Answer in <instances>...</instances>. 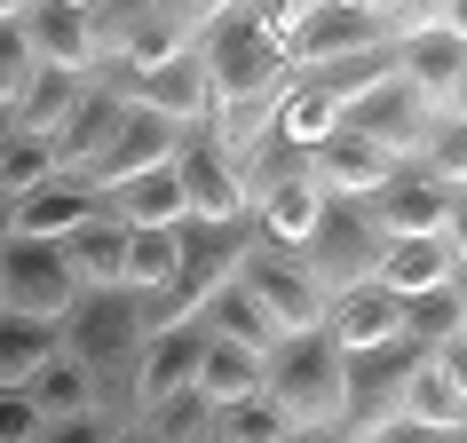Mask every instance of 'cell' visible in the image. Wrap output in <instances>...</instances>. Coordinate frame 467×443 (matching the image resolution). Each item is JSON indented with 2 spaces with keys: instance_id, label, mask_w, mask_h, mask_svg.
<instances>
[{
  "instance_id": "cell-18",
  "label": "cell",
  "mask_w": 467,
  "mask_h": 443,
  "mask_svg": "<svg viewBox=\"0 0 467 443\" xmlns=\"http://www.w3.org/2000/svg\"><path fill=\"white\" fill-rule=\"evenodd\" d=\"M198 356H206V325H167V333H150L143 348H135V419L150 412V404H167V396L191 388Z\"/></svg>"
},
{
  "instance_id": "cell-40",
  "label": "cell",
  "mask_w": 467,
  "mask_h": 443,
  "mask_svg": "<svg viewBox=\"0 0 467 443\" xmlns=\"http://www.w3.org/2000/svg\"><path fill=\"white\" fill-rule=\"evenodd\" d=\"M111 443H150V436H143V428H119V436H111Z\"/></svg>"
},
{
  "instance_id": "cell-16",
  "label": "cell",
  "mask_w": 467,
  "mask_h": 443,
  "mask_svg": "<svg viewBox=\"0 0 467 443\" xmlns=\"http://www.w3.org/2000/svg\"><path fill=\"white\" fill-rule=\"evenodd\" d=\"M119 119H127V72H96V79H79V103L64 111V127L48 135L56 174H79L103 143H111V135H119Z\"/></svg>"
},
{
  "instance_id": "cell-33",
  "label": "cell",
  "mask_w": 467,
  "mask_h": 443,
  "mask_svg": "<svg viewBox=\"0 0 467 443\" xmlns=\"http://www.w3.org/2000/svg\"><path fill=\"white\" fill-rule=\"evenodd\" d=\"M40 182H56V150L32 143V135H8V143H0V198L16 206V198H32Z\"/></svg>"
},
{
  "instance_id": "cell-24",
  "label": "cell",
  "mask_w": 467,
  "mask_h": 443,
  "mask_svg": "<svg viewBox=\"0 0 467 443\" xmlns=\"http://www.w3.org/2000/svg\"><path fill=\"white\" fill-rule=\"evenodd\" d=\"M396 341L420 348V356L443 341H467V285H436V294L396 301Z\"/></svg>"
},
{
  "instance_id": "cell-14",
  "label": "cell",
  "mask_w": 467,
  "mask_h": 443,
  "mask_svg": "<svg viewBox=\"0 0 467 443\" xmlns=\"http://www.w3.org/2000/svg\"><path fill=\"white\" fill-rule=\"evenodd\" d=\"M396 419H412V428H443V436H467V341H443V348H428V356H412Z\"/></svg>"
},
{
  "instance_id": "cell-6",
  "label": "cell",
  "mask_w": 467,
  "mask_h": 443,
  "mask_svg": "<svg viewBox=\"0 0 467 443\" xmlns=\"http://www.w3.org/2000/svg\"><path fill=\"white\" fill-rule=\"evenodd\" d=\"M254 246H262V238H254V214L246 222H182V230H174V285L167 294L198 317V309L238 277V262H246Z\"/></svg>"
},
{
  "instance_id": "cell-43",
  "label": "cell",
  "mask_w": 467,
  "mask_h": 443,
  "mask_svg": "<svg viewBox=\"0 0 467 443\" xmlns=\"http://www.w3.org/2000/svg\"><path fill=\"white\" fill-rule=\"evenodd\" d=\"M294 443H333V436H294Z\"/></svg>"
},
{
  "instance_id": "cell-30",
  "label": "cell",
  "mask_w": 467,
  "mask_h": 443,
  "mask_svg": "<svg viewBox=\"0 0 467 443\" xmlns=\"http://www.w3.org/2000/svg\"><path fill=\"white\" fill-rule=\"evenodd\" d=\"M56 356V325H25V317H0V388H25L32 372Z\"/></svg>"
},
{
  "instance_id": "cell-42",
  "label": "cell",
  "mask_w": 467,
  "mask_h": 443,
  "mask_svg": "<svg viewBox=\"0 0 467 443\" xmlns=\"http://www.w3.org/2000/svg\"><path fill=\"white\" fill-rule=\"evenodd\" d=\"M8 135H16V119H8V111H0V143H8Z\"/></svg>"
},
{
  "instance_id": "cell-38",
  "label": "cell",
  "mask_w": 467,
  "mask_h": 443,
  "mask_svg": "<svg viewBox=\"0 0 467 443\" xmlns=\"http://www.w3.org/2000/svg\"><path fill=\"white\" fill-rule=\"evenodd\" d=\"M119 428H103V419H48L40 428V443H111Z\"/></svg>"
},
{
  "instance_id": "cell-36",
  "label": "cell",
  "mask_w": 467,
  "mask_h": 443,
  "mask_svg": "<svg viewBox=\"0 0 467 443\" xmlns=\"http://www.w3.org/2000/svg\"><path fill=\"white\" fill-rule=\"evenodd\" d=\"M32 72H40V64H32L25 32H16V8H0V111L25 96V79H32Z\"/></svg>"
},
{
  "instance_id": "cell-23",
  "label": "cell",
  "mask_w": 467,
  "mask_h": 443,
  "mask_svg": "<svg viewBox=\"0 0 467 443\" xmlns=\"http://www.w3.org/2000/svg\"><path fill=\"white\" fill-rule=\"evenodd\" d=\"M325 341L341 348V356H357V348H389L396 341V294H380V285H348V294L325 301Z\"/></svg>"
},
{
  "instance_id": "cell-26",
  "label": "cell",
  "mask_w": 467,
  "mask_h": 443,
  "mask_svg": "<svg viewBox=\"0 0 467 443\" xmlns=\"http://www.w3.org/2000/svg\"><path fill=\"white\" fill-rule=\"evenodd\" d=\"M103 214L119 222V230H182V222H191V206H182L174 167H159V174H143V182L111 191V198H103Z\"/></svg>"
},
{
  "instance_id": "cell-35",
  "label": "cell",
  "mask_w": 467,
  "mask_h": 443,
  "mask_svg": "<svg viewBox=\"0 0 467 443\" xmlns=\"http://www.w3.org/2000/svg\"><path fill=\"white\" fill-rule=\"evenodd\" d=\"M214 443H294V428H285V412L270 396H246V404L214 412Z\"/></svg>"
},
{
  "instance_id": "cell-29",
  "label": "cell",
  "mask_w": 467,
  "mask_h": 443,
  "mask_svg": "<svg viewBox=\"0 0 467 443\" xmlns=\"http://www.w3.org/2000/svg\"><path fill=\"white\" fill-rule=\"evenodd\" d=\"M79 103V79H64V72H32L25 79V96L8 103V119H16V135H32V143H48L56 127H64V111Z\"/></svg>"
},
{
  "instance_id": "cell-3",
  "label": "cell",
  "mask_w": 467,
  "mask_h": 443,
  "mask_svg": "<svg viewBox=\"0 0 467 443\" xmlns=\"http://www.w3.org/2000/svg\"><path fill=\"white\" fill-rule=\"evenodd\" d=\"M380 230H372V214L365 206H348V198H325L317 206V230L301 238V270H309V285H317L325 301L333 294H348V285H372V270H380Z\"/></svg>"
},
{
  "instance_id": "cell-4",
  "label": "cell",
  "mask_w": 467,
  "mask_h": 443,
  "mask_svg": "<svg viewBox=\"0 0 467 443\" xmlns=\"http://www.w3.org/2000/svg\"><path fill=\"white\" fill-rule=\"evenodd\" d=\"M365 56H389L380 16H372V8H348V0H325V8H301L294 40H285V72L294 79H325V72L365 64Z\"/></svg>"
},
{
  "instance_id": "cell-1",
  "label": "cell",
  "mask_w": 467,
  "mask_h": 443,
  "mask_svg": "<svg viewBox=\"0 0 467 443\" xmlns=\"http://www.w3.org/2000/svg\"><path fill=\"white\" fill-rule=\"evenodd\" d=\"M198 72H206V103L214 111H270L285 96V79H294L285 72V48L254 25V8H214V25L198 40Z\"/></svg>"
},
{
  "instance_id": "cell-37",
  "label": "cell",
  "mask_w": 467,
  "mask_h": 443,
  "mask_svg": "<svg viewBox=\"0 0 467 443\" xmlns=\"http://www.w3.org/2000/svg\"><path fill=\"white\" fill-rule=\"evenodd\" d=\"M0 443H40V412L25 404V388H0Z\"/></svg>"
},
{
  "instance_id": "cell-25",
  "label": "cell",
  "mask_w": 467,
  "mask_h": 443,
  "mask_svg": "<svg viewBox=\"0 0 467 443\" xmlns=\"http://www.w3.org/2000/svg\"><path fill=\"white\" fill-rule=\"evenodd\" d=\"M191 396L206 412H230V404L262 396V356H254V348H230V341H206V356H198V372H191Z\"/></svg>"
},
{
  "instance_id": "cell-13",
  "label": "cell",
  "mask_w": 467,
  "mask_h": 443,
  "mask_svg": "<svg viewBox=\"0 0 467 443\" xmlns=\"http://www.w3.org/2000/svg\"><path fill=\"white\" fill-rule=\"evenodd\" d=\"M460 206H467V191H436L412 159H404V167H389V182L365 198V214H372V230H380V238H436V230H451V222H460Z\"/></svg>"
},
{
  "instance_id": "cell-11",
  "label": "cell",
  "mask_w": 467,
  "mask_h": 443,
  "mask_svg": "<svg viewBox=\"0 0 467 443\" xmlns=\"http://www.w3.org/2000/svg\"><path fill=\"white\" fill-rule=\"evenodd\" d=\"M174 150H182V127H167V119H150V111H135L127 103V119H119V135L79 167V182L96 198H111V191H127V182H143V174H159V167H174Z\"/></svg>"
},
{
  "instance_id": "cell-31",
  "label": "cell",
  "mask_w": 467,
  "mask_h": 443,
  "mask_svg": "<svg viewBox=\"0 0 467 443\" xmlns=\"http://www.w3.org/2000/svg\"><path fill=\"white\" fill-rule=\"evenodd\" d=\"M436 191H467V119H436L428 127V143H420V159H412Z\"/></svg>"
},
{
  "instance_id": "cell-32",
  "label": "cell",
  "mask_w": 467,
  "mask_h": 443,
  "mask_svg": "<svg viewBox=\"0 0 467 443\" xmlns=\"http://www.w3.org/2000/svg\"><path fill=\"white\" fill-rule=\"evenodd\" d=\"M174 285V230H127V294Z\"/></svg>"
},
{
  "instance_id": "cell-2",
  "label": "cell",
  "mask_w": 467,
  "mask_h": 443,
  "mask_svg": "<svg viewBox=\"0 0 467 443\" xmlns=\"http://www.w3.org/2000/svg\"><path fill=\"white\" fill-rule=\"evenodd\" d=\"M262 396H270L294 436H333L341 428V348L325 333H285L262 356Z\"/></svg>"
},
{
  "instance_id": "cell-9",
  "label": "cell",
  "mask_w": 467,
  "mask_h": 443,
  "mask_svg": "<svg viewBox=\"0 0 467 443\" xmlns=\"http://www.w3.org/2000/svg\"><path fill=\"white\" fill-rule=\"evenodd\" d=\"M389 72L404 79L436 119H467V32H412V40H396Z\"/></svg>"
},
{
  "instance_id": "cell-41",
  "label": "cell",
  "mask_w": 467,
  "mask_h": 443,
  "mask_svg": "<svg viewBox=\"0 0 467 443\" xmlns=\"http://www.w3.org/2000/svg\"><path fill=\"white\" fill-rule=\"evenodd\" d=\"M0 246H8V198H0Z\"/></svg>"
},
{
  "instance_id": "cell-28",
  "label": "cell",
  "mask_w": 467,
  "mask_h": 443,
  "mask_svg": "<svg viewBox=\"0 0 467 443\" xmlns=\"http://www.w3.org/2000/svg\"><path fill=\"white\" fill-rule=\"evenodd\" d=\"M25 404L40 412V428H48V419H103V412H96V388H88V372L64 365V356H48V365L25 380Z\"/></svg>"
},
{
  "instance_id": "cell-22",
  "label": "cell",
  "mask_w": 467,
  "mask_h": 443,
  "mask_svg": "<svg viewBox=\"0 0 467 443\" xmlns=\"http://www.w3.org/2000/svg\"><path fill=\"white\" fill-rule=\"evenodd\" d=\"M56 253H64V270H72L79 294H127V230H119L111 214L79 222Z\"/></svg>"
},
{
  "instance_id": "cell-34",
  "label": "cell",
  "mask_w": 467,
  "mask_h": 443,
  "mask_svg": "<svg viewBox=\"0 0 467 443\" xmlns=\"http://www.w3.org/2000/svg\"><path fill=\"white\" fill-rule=\"evenodd\" d=\"M135 428H143L150 443H206V436H214V412H206V404L182 388V396H167V404H150Z\"/></svg>"
},
{
  "instance_id": "cell-21",
  "label": "cell",
  "mask_w": 467,
  "mask_h": 443,
  "mask_svg": "<svg viewBox=\"0 0 467 443\" xmlns=\"http://www.w3.org/2000/svg\"><path fill=\"white\" fill-rule=\"evenodd\" d=\"M127 103L150 111V119H167V127H198L214 111V103H206V72H198V48L174 56V64H159V72H143V79H127Z\"/></svg>"
},
{
  "instance_id": "cell-27",
  "label": "cell",
  "mask_w": 467,
  "mask_h": 443,
  "mask_svg": "<svg viewBox=\"0 0 467 443\" xmlns=\"http://www.w3.org/2000/svg\"><path fill=\"white\" fill-rule=\"evenodd\" d=\"M198 325H206V341L254 348V356H270V348H277V325L262 317V309H254V294L238 285V277H230V285H222V294L206 301V309H198Z\"/></svg>"
},
{
  "instance_id": "cell-7",
  "label": "cell",
  "mask_w": 467,
  "mask_h": 443,
  "mask_svg": "<svg viewBox=\"0 0 467 443\" xmlns=\"http://www.w3.org/2000/svg\"><path fill=\"white\" fill-rule=\"evenodd\" d=\"M412 356H420V348H404V341L341 356V428H333V443H365V436L389 428L396 404H404V372H412Z\"/></svg>"
},
{
  "instance_id": "cell-19",
  "label": "cell",
  "mask_w": 467,
  "mask_h": 443,
  "mask_svg": "<svg viewBox=\"0 0 467 443\" xmlns=\"http://www.w3.org/2000/svg\"><path fill=\"white\" fill-rule=\"evenodd\" d=\"M103 198L79 182V174H56V182H40L32 198H16L8 206V238H32V246H64L79 222H96Z\"/></svg>"
},
{
  "instance_id": "cell-20",
  "label": "cell",
  "mask_w": 467,
  "mask_h": 443,
  "mask_svg": "<svg viewBox=\"0 0 467 443\" xmlns=\"http://www.w3.org/2000/svg\"><path fill=\"white\" fill-rule=\"evenodd\" d=\"M389 167H396V159H380L372 143H357V135H341V127L309 150V182H317V198H348V206H365V198L389 182Z\"/></svg>"
},
{
  "instance_id": "cell-10",
  "label": "cell",
  "mask_w": 467,
  "mask_h": 443,
  "mask_svg": "<svg viewBox=\"0 0 467 443\" xmlns=\"http://www.w3.org/2000/svg\"><path fill=\"white\" fill-rule=\"evenodd\" d=\"M238 285H246L254 309L277 325V341H285V333H325V294L309 285V270H301L294 253L254 246L246 262H238Z\"/></svg>"
},
{
  "instance_id": "cell-44",
  "label": "cell",
  "mask_w": 467,
  "mask_h": 443,
  "mask_svg": "<svg viewBox=\"0 0 467 443\" xmlns=\"http://www.w3.org/2000/svg\"><path fill=\"white\" fill-rule=\"evenodd\" d=\"M206 443H214V436H206Z\"/></svg>"
},
{
  "instance_id": "cell-8",
  "label": "cell",
  "mask_w": 467,
  "mask_h": 443,
  "mask_svg": "<svg viewBox=\"0 0 467 443\" xmlns=\"http://www.w3.org/2000/svg\"><path fill=\"white\" fill-rule=\"evenodd\" d=\"M79 301L72 270L56 246H32V238H8L0 246V317H25V325H56Z\"/></svg>"
},
{
  "instance_id": "cell-15",
  "label": "cell",
  "mask_w": 467,
  "mask_h": 443,
  "mask_svg": "<svg viewBox=\"0 0 467 443\" xmlns=\"http://www.w3.org/2000/svg\"><path fill=\"white\" fill-rule=\"evenodd\" d=\"M372 285L396 301L436 294V285H467V230H436V238H389Z\"/></svg>"
},
{
  "instance_id": "cell-39",
  "label": "cell",
  "mask_w": 467,
  "mask_h": 443,
  "mask_svg": "<svg viewBox=\"0 0 467 443\" xmlns=\"http://www.w3.org/2000/svg\"><path fill=\"white\" fill-rule=\"evenodd\" d=\"M365 443H467V436H443V428H412V419H389L380 436H365Z\"/></svg>"
},
{
  "instance_id": "cell-12",
  "label": "cell",
  "mask_w": 467,
  "mask_h": 443,
  "mask_svg": "<svg viewBox=\"0 0 467 443\" xmlns=\"http://www.w3.org/2000/svg\"><path fill=\"white\" fill-rule=\"evenodd\" d=\"M174 182H182V206H191V222H246V182H238V159H230V150L206 135V119L182 127Z\"/></svg>"
},
{
  "instance_id": "cell-5",
  "label": "cell",
  "mask_w": 467,
  "mask_h": 443,
  "mask_svg": "<svg viewBox=\"0 0 467 443\" xmlns=\"http://www.w3.org/2000/svg\"><path fill=\"white\" fill-rule=\"evenodd\" d=\"M428 127H436V111L404 88L396 72H380V79H365L357 96L341 103V135H357V143H372L380 159H420V143H428Z\"/></svg>"
},
{
  "instance_id": "cell-17",
  "label": "cell",
  "mask_w": 467,
  "mask_h": 443,
  "mask_svg": "<svg viewBox=\"0 0 467 443\" xmlns=\"http://www.w3.org/2000/svg\"><path fill=\"white\" fill-rule=\"evenodd\" d=\"M16 32H25V48L40 72H64V79H88L96 72V56H88V8H64V0H32L16 8Z\"/></svg>"
}]
</instances>
